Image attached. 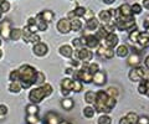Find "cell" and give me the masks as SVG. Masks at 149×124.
<instances>
[{
  "label": "cell",
  "instance_id": "obj_58",
  "mask_svg": "<svg viewBox=\"0 0 149 124\" xmlns=\"http://www.w3.org/2000/svg\"><path fill=\"white\" fill-rule=\"evenodd\" d=\"M66 72H67V73H72V68H67Z\"/></svg>",
  "mask_w": 149,
  "mask_h": 124
},
{
  "label": "cell",
  "instance_id": "obj_28",
  "mask_svg": "<svg viewBox=\"0 0 149 124\" xmlns=\"http://www.w3.org/2000/svg\"><path fill=\"white\" fill-rule=\"evenodd\" d=\"M21 37H22V30L11 29V31H10V39L11 40H20Z\"/></svg>",
  "mask_w": 149,
  "mask_h": 124
},
{
  "label": "cell",
  "instance_id": "obj_34",
  "mask_svg": "<svg viewBox=\"0 0 149 124\" xmlns=\"http://www.w3.org/2000/svg\"><path fill=\"white\" fill-rule=\"evenodd\" d=\"M86 10H87V9L82 8V6H77V8L74 9V10H73L72 12H73V15L76 16V17H82V16H85Z\"/></svg>",
  "mask_w": 149,
  "mask_h": 124
},
{
  "label": "cell",
  "instance_id": "obj_43",
  "mask_svg": "<svg viewBox=\"0 0 149 124\" xmlns=\"http://www.w3.org/2000/svg\"><path fill=\"white\" fill-rule=\"evenodd\" d=\"M88 71H90V73L93 76L97 71H100L98 65H97V63H91V65H88Z\"/></svg>",
  "mask_w": 149,
  "mask_h": 124
},
{
  "label": "cell",
  "instance_id": "obj_46",
  "mask_svg": "<svg viewBox=\"0 0 149 124\" xmlns=\"http://www.w3.org/2000/svg\"><path fill=\"white\" fill-rule=\"evenodd\" d=\"M6 114H8V107L4 104H0V118L5 117Z\"/></svg>",
  "mask_w": 149,
  "mask_h": 124
},
{
  "label": "cell",
  "instance_id": "obj_9",
  "mask_svg": "<svg viewBox=\"0 0 149 124\" xmlns=\"http://www.w3.org/2000/svg\"><path fill=\"white\" fill-rule=\"evenodd\" d=\"M85 36V46L87 48H97L100 46V40L96 35H83Z\"/></svg>",
  "mask_w": 149,
  "mask_h": 124
},
{
  "label": "cell",
  "instance_id": "obj_62",
  "mask_svg": "<svg viewBox=\"0 0 149 124\" xmlns=\"http://www.w3.org/2000/svg\"><path fill=\"white\" fill-rule=\"evenodd\" d=\"M1 1H3V0H0V3H1Z\"/></svg>",
  "mask_w": 149,
  "mask_h": 124
},
{
  "label": "cell",
  "instance_id": "obj_33",
  "mask_svg": "<svg viewBox=\"0 0 149 124\" xmlns=\"http://www.w3.org/2000/svg\"><path fill=\"white\" fill-rule=\"evenodd\" d=\"M85 99H86V102L87 103H95V100H96V93L95 92H92V91H88L87 93L85 94Z\"/></svg>",
  "mask_w": 149,
  "mask_h": 124
},
{
  "label": "cell",
  "instance_id": "obj_37",
  "mask_svg": "<svg viewBox=\"0 0 149 124\" xmlns=\"http://www.w3.org/2000/svg\"><path fill=\"white\" fill-rule=\"evenodd\" d=\"M125 118L128 119V122L130 124H137V122H138V116L136 113H133V112H129L127 116H125Z\"/></svg>",
  "mask_w": 149,
  "mask_h": 124
},
{
  "label": "cell",
  "instance_id": "obj_12",
  "mask_svg": "<svg viewBox=\"0 0 149 124\" xmlns=\"http://www.w3.org/2000/svg\"><path fill=\"white\" fill-rule=\"evenodd\" d=\"M32 50H34V53L36 56H45L49 51V47H47V45L44 42H36Z\"/></svg>",
  "mask_w": 149,
  "mask_h": 124
},
{
  "label": "cell",
  "instance_id": "obj_36",
  "mask_svg": "<svg viewBox=\"0 0 149 124\" xmlns=\"http://www.w3.org/2000/svg\"><path fill=\"white\" fill-rule=\"evenodd\" d=\"M26 113L27 114H37L39 113V108H37V105L35 103H31L26 107Z\"/></svg>",
  "mask_w": 149,
  "mask_h": 124
},
{
  "label": "cell",
  "instance_id": "obj_42",
  "mask_svg": "<svg viewBox=\"0 0 149 124\" xmlns=\"http://www.w3.org/2000/svg\"><path fill=\"white\" fill-rule=\"evenodd\" d=\"M112 123V119L108 117V116H101L98 118V124H111Z\"/></svg>",
  "mask_w": 149,
  "mask_h": 124
},
{
  "label": "cell",
  "instance_id": "obj_8",
  "mask_svg": "<svg viewBox=\"0 0 149 124\" xmlns=\"http://www.w3.org/2000/svg\"><path fill=\"white\" fill-rule=\"evenodd\" d=\"M97 48H98L97 50L98 56L103 57V58H112L114 56V50L111 48V47H107L106 45H100Z\"/></svg>",
  "mask_w": 149,
  "mask_h": 124
},
{
  "label": "cell",
  "instance_id": "obj_49",
  "mask_svg": "<svg viewBox=\"0 0 149 124\" xmlns=\"http://www.w3.org/2000/svg\"><path fill=\"white\" fill-rule=\"evenodd\" d=\"M27 27H29V30L31 31V33H36V31H39V29H37L36 24H34V25H27Z\"/></svg>",
  "mask_w": 149,
  "mask_h": 124
},
{
  "label": "cell",
  "instance_id": "obj_35",
  "mask_svg": "<svg viewBox=\"0 0 149 124\" xmlns=\"http://www.w3.org/2000/svg\"><path fill=\"white\" fill-rule=\"evenodd\" d=\"M35 83L36 85H44L45 83V75L42 72H36V77H35Z\"/></svg>",
  "mask_w": 149,
  "mask_h": 124
},
{
  "label": "cell",
  "instance_id": "obj_4",
  "mask_svg": "<svg viewBox=\"0 0 149 124\" xmlns=\"http://www.w3.org/2000/svg\"><path fill=\"white\" fill-rule=\"evenodd\" d=\"M74 80H78L81 82H85V83H90V82H92V75L90 73V71H88V66L83 65V67L81 68V70H77L76 72H74Z\"/></svg>",
  "mask_w": 149,
  "mask_h": 124
},
{
  "label": "cell",
  "instance_id": "obj_59",
  "mask_svg": "<svg viewBox=\"0 0 149 124\" xmlns=\"http://www.w3.org/2000/svg\"><path fill=\"white\" fill-rule=\"evenodd\" d=\"M60 124H71V123H68V122H60Z\"/></svg>",
  "mask_w": 149,
  "mask_h": 124
},
{
  "label": "cell",
  "instance_id": "obj_51",
  "mask_svg": "<svg viewBox=\"0 0 149 124\" xmlns=\"http://www.w3.org/2000/svg\"><path fill=\"white\" fill-rule=\"evenodd\" d=\"M143 6L149 10V0H143Z\"/></svg>",
  "mask_w": 149,
  "mask_h": 124
},
{
  "label": "cell",
  "instance_id": "obj_60",
  "mask_svg": "<svg viewBox=\"0 0 149 124\" xmlns=\"http://www.w3.org/2000/svg\"><path fill=\"white\" fill-rule=\"evenodd\" d=\"M1 56H3V52H1V50H0V58H1Z\"/></svg>",
  "mask_w": 149,
  "mask_h": 124
},
{
  "label": "cell",
  "instance_id": "obj_7",
  "mask_svg": "<svg viewBox=\"0 0 149 124\" xmlns=\"http://www.w3.org/2000/svg\"><path fill=\"white\" fill-rule=\"evenodd\" d=\"M144 68L141 66H136L133 67L129 72V80L132 82H141L143 80V76H144Z\"/></svg>",
  "mask_w": 149,
  "mask_h": 124
},
{
  "label": "cell",
  "instance_id": "obj_16",
  "mask_svg": "<svg viewBox=\"0 0 149 124\" xmlns=\"http://www.w3.org/2000/svg\"><path fill=\"white\" fill-rule=\"evenodd\" d=\"M10 22H9L8 20L3 21L1 22V26H0V34H1V36L4 39H9L10 37Z\"/></svg>",
  "mask_w": 149,
  "mask_h": 124
},
{
  "label": "cell",
  "instance_id": "obj_3",
  "mask_svg": "<svg viewBox=\"0 0 149 124\" xmlns=\"http://www.w3.org/2000/svg\"><path fill=\"white\" fill-rule=\"evenodd\" d=\"M52 93V86L47 85V83H44L39 86L37 88L32 89L30 93H29V99L31 100V103H40L45 97H49V96Z\"/></svg>",
  "mask_w": 149,
  "mask_h": 124
},
{
  "label": "cell",
  "instance_id": "obj_54",
  "mask_svg": "<svg viewBox=\"0 0 149 124\" xmlns=\"http://www.w3.org/2000/svg\"><path fill=\"white\" fill-rule=\"evenodd\" d=\"M144 63H146V67H147L148 70H149V56L146 58V61H144Z\"/></svg>",
  "mask_w": 149,
  "mask_h": 124
},
{
  "label": "cell",
  "instance_id": "obj_31",
  "mask_svg": "<svg viewBox=\"0 0 149 124\" xmlns=\"http://www.w3.org/2000/svg\"><path fill=\"white\" fill-rule=\"evenodd\" d=\"M82 88H83V86H82V82H81V81H78V80L72 81L71 91H73V92H81Z\"/></svg>",
  "mask_w": 149,
  "mask_h": 124
},
{
  "label": "cell",
  "instance_id": "obj_56",
  "mask_svg": "<svg viewBox=\"0 0 149 124\" xmlns=\"http://www.w3.org/2000/svg\"><path fill=\"white\" fill-rule=\"evenodd\" d=\"M35 24V19H34V17H30V19H29V25H34Z\"/></svg>",
  "mask_w": 149,
  "mask_h": 124
},
{
  "label": "cell",
  "instance_id": "obj_64",
  "mask_svg": "<svg viewBox=\"0 0 149 124\" xmlns=\"http://www.w3.org/2000/svg\"><path fill=\"white\" fill-rule=\"evenodd\" d=\"M36 124H39V123H36Z\"/></svg>",
  "mask_w": 149,
  "mask_h": 124
},
{
  "label": "cell",
  "instance_id": "obj_20",
  "mask_svg": "<svg viewBox=\"0 0 149 124\" xmlns=\"http://www.w3.org/2000/svg\"><path fill=\"white\" fill-rule=\"evenodd\" d=\"M60 53L62 55L63 57H72V55H73V50L71 46H68V45H62L61 47H60Z\"/></svg>",
  "mask_w": 149,
  "mask_h": 124
},
{
  "label": "cell",
  "instance_id": "obj_26",
  "mask_svg": "<svg viewBox=\"0 0 149 124\" xmlns=\"http://www.w3.org/2000/svg\"><path fill=\"white\" fill-rule=\"evenodd\" d=\"M116 52H117V55L119 57H127L128 53H129V48H128L127 45H120V46H118V48Z\"/></svg>",
  "mask_w": 149,
  "mask_h": 124
},
{
  "label": "cell",
  "instance_id": "obj_47",
  "mask_svg": "<svg viewBox=\"0 0 149 124\" xmlns=\"http://www.w3.org/2000/svg\"><path fill=\"white\" fill-rule=\"evenodd\" d=\"M72 45L74 46V47H77V48H81V47H83L82 46V42H81V39L78 37V39H73L72 40Z\"/></svg>",
  "mask_w": 149,
  "mask_h": 124
},
{
  "label": "cell",
  "instance_id": "obj_32",
  "mask_svg": "<svg viewBox=\"0 0 149 124\" xmlns=\"http://www.w3.org/2000/svg\"><path fill=\"white\" fill-rule=\"evenodd\" d=\"M61 105L66 111H70V109H72V107H73V100L71 98H65V99H62Z\"/></svg>",
  "mask_w": 149,
  "mask_h": 124
},
{
  "label": "cell",
  "instance_id": "obj_22",
  "mask_svg": "<svg viewBox=\"0 0 149 124\" xmlns=\"http://www.w3.org/2000/svg\"><path fill=\"white\" fill-rule=\"evenodd\" d=\"M71 21V31H80L82 29V21L78 17H73Z\"/></svg>",
  "mask_w": 149,
  "mask_h": 124
},
{
  "label": "cell",
  "instance_id": "obj_1",
  "mask_svg": "<svg viewBox=\"0 0 149 124\" xmlns=\"http://www.w3.org/2000/svg\"><path fill=\"white\" fill-rule=\"evenodd\" d=\"M117 100L113 97H109L108 94L103 91H100L96 93V100H95V109L102 113H108L112 111V108L116 105Z\"/></svg>",
  "mask_w": 149,
  "mask_h": 124
},
{
  "label": "cell",
  "instance_id": "obj_39",
  "mask_svg": "<svg viewBox=\"0 0 149 124\" xmlns=\"http://www.w3.org/2000/svg\"><path fill=\"white\" fill-rule=\"evenodd\" d=\"M95 108L92 107H86L85 109H83V114H85L86 118H93V116H95Z\"/></svg>",
  "mask_w": 149,
  "mask_h": 124
},
{
  "label": "cell",
  "instance_id": "obj_48",
  "mask_svg": "<svg viewBox=\"0 0 149 124\" xmlns=\"http://www.w3.org/2000/svg\"><path fill=\"white\" fill-rule=\"evenodd\" d=\"M137 124H149V119L147 117H142V118H138V122Z\"/></svg>",
  "mask_w": 149,
  "mask_h": 124
},
{
  "label": "cell",
  "instance_id": "obj_25",
  "mask_svg": "<svg viewBox=\"0 0 149 124\" xmlns=\"http://www.w3.org/2000/svg\"><path fill=\"white\" fill-rule=\"evenodd\" d=\"M100 20L103 22V24H108V22L112 20V16H111V12L109 10H103L100 12Z\"/></svg>",
  "mask_w": 149,
  "mask_h": 124
},
{
  "label": "cell",
  "instance_id": "obj_27",
  "mask_svg": "<svg viewBox=\"0 0 149 124\" xmlns=\"http://www.w3.org/2000/svg\"><path fill=\"white\" fill-rule=\"evenodd\" d=\"M139 34H141V31H138V30H137V27H136V29H133L132 31H130V34H129V41H130V42L136 45V44L138 42Z\"/></svg>",
  "mask_w": 149,
  "mask_h": 124
},
{
  "label": "cell",
  "instance_id": "obj_55",
  "mask_svg": "<svg viewBox=\"0 0 149 124\" xmlns=\"http://www.w3.org/2000/svg\"><path fill=\"white\" fill-rule=\"evenodd\" d=\"M146 94L149 97V81H147V89H146Z\"/></svg>",
  "mask_w": 149,
  "mask_h": 124
},
{
  "label": "cell",
  "instance_id": "obj_13",
  "mask_svg": "<svg viewBox=\"0 0 149 124\" xmlns=\"http://www.w3.org/2000/svg\"><path fill=\"white\" fill-rule=\"evenodd\" d=\"M106 73L103 71H97L95 75L92 76V82H95V85L97 86H102L106 83Z\"/></svg>",
  "mask_w": 149,
  "mask_h": 124
},
{
  "label": "cell",
  "instance_id": "obj_24",
  "mask_svg": "<svg viewBox=\"0 0 149 124\" xmlns=\"http://www.w3.org/2000/svg\"><path fill=\"white\" fill-rule=\"evenodd\" d=\"M9 89H10L11 93H19L22 89V86L20 83V81H11L10 86H9Z\"/></svg>",
  "mask_w": 149,
  "mask_h": 124
},
{
  "label": "cell",
  "instance_id": "obj_10",
  "mask_svg": "<svg viewBox=\"0 0 149 124\" xmlns=\"http://www.w3.org/2000/svg\"><path fill=\"white\" fill-rule=\"evenodd\" d=\"M57 30L61 34H68L71 31V21L68 19H61L57 22Z\"/></svg>",
  "mask_w": 149,
  "mask_h": 124
},
{
  "label": "cell",
  "instance_id": "obj_41",
  "mask_svg": "<svg viewBox=\"0 0 149 124\" xmlns=\"http://www.w3.org/2000/svg\"><path fill=\"white\" fill-rule=\"evenodd\" d=\"M9 9H10V4L6 0H3L1 3H0V11L1 12H8Z\"/></svg>",
  "mask_w": 149,
  "mask_h": 124
},
{
  "label": "cell",
  "instance_id": "obj_40",
  "mask_svg": "<svg viewBox=\"0 0 149 124\" xmlns=\"http://www.w3.org/2000/svg\"><path fill=\"white\" fill-rule=\"evenodd\" d=\"M106 93L108 94L109 97H113L116 99H117V97H118V91H117V88H114V87H109V88L106 91Z\"/></svg>",
  "mask_w": 149,
  "mask_h": 124
},
{
  "label": "cell",
  "instance_id": "obj_2",
  "mask_svg": "<svg viewBox=\"0 0 149 124\" xmlns=\"http://www.w3.org/2000/svg\"><path fill=\"white\" fill-rule=\"evenodd\" d=\"M19 81L22 86V88H29L35 83V77H36V70L30 65H22L19 68Z\"/></svg>",
  "mask_w": 149,
  "mask_h": 124
},
{
  "label": "cell",
  "instance_id": "obj_57",
  "mask_svg": "<svg viewBox=\"0 0 149 124\" xmlns=\"http://www.w3.org/2000/svg\"><path fill=\"white\" fill-rule=\"evenodd\" d=\"M103 1H104L106 4H112V3H114L116 0H103Z\"/></svg>",
  "mask_w": 149,
  "mask_h": 124
},
{
  "label": "cell",
  "instance_id": "obj_5",
  "mask_svg": "<svg viewBox=\"0 0 149 124\" xmlns=\"http://www.w3.org/2000/svg\"><path fill=\"white\" fill-rule=\"evenodd\" d=\"M114 26L120 31L133 30V29H136V20H134L133 17H130L128 20H122V19H119V17H117L116 22H114Z\"/></svg>",
  "mask_w": 149,
  "mask_h": 124
},
{
  "label": "cell",
  "instance_id": "obj_30",
  "mask_svg": "<svg viewBox=\"0 0 149 124\" xmlns=\"http://www.w3.org/2000/svg\"><path fill=\"white\" fill-rule=\"evenodd\" d=\"M107 35H108V33H107V30L104 29V26H100L98 29H97L96 36H97V39L98 40H104Z\"/></svg>",
  "mask_w": 149,
  "mask_h": 124
},
{
  "label": "cell",
  "instance_id": "obj_45",
  "mask_svg": "<svg viewBox=\"0 0 149 124\" xmlns=\"http://www.w3.org/2000/svg\"><path fill=\"white\" fill-rule=\"evenodd\" d=\"M19 71L15 70V71H11L10 72V76H9V78H10V81H19Z\"/></svg>",
  "mask_w": 149,
  "mask_h": 124
},
{
  "label": "cell",
  "instance_id": "obj_44",
  "mask_svg": "<svg viewBox=\"0 0 149 124\" xmlns=\"http://www.w3.org/2000/svg\"><path fill=\"white\" fill-rule=\"evenodd\" d=\"M130 8H132V12L133 14H141L142 12V5H139V4H137V3L133 4Z\"/></svg>",
  "mask_w": 149,
  "mask_h": 124
},
{
  "label": "cell",
  "instance_id": "obj_19",
  "mask_svg": "<svg viewBox=\"0 0 149 124\" xmlns=\"http://www.w3.org/2000/svg\"><path fill=\"white\" fill-rule=\"evenodd\" d=\"M86 26H87V30L90 31H95L100 27V21L96 19V17H92V19H88L86 21Z\"/></svg>",
  "mask_w": 149,
  "mask_h": 124
},
{
  "label": "cell",
  "instance_id": "obj_15",
  "mask_svg": "<svg viewBox=\"0 0 149 124\" xmlns=\"http://www.w3.org/2000/svg\"><path fill=\"white\" fill-rule=\"evenodd\" d=\"M60 122H61V118L54 112H50L45 116V124H60Z\"/></svg>",
  "mask_w": 149,
  "mask_h": 124
},
{
  "label": "cell",
  "instance_id": "obj_61",
  "mask_svg": "<svg viewBox=\"0 0 149 124\" xmlns=\"http://www.w3.org/2000/svg\"><path fill=\"white\" fill-rule=\"evenodd\" d=\"M0 45H1V40H0Z\"/></svg>",
  "mask_w": 149,
  "mask_h": 124
},
{
  "label": "cell",
  "instance_id": "obj_50",
  "mask_svg": "<svg viewBox=\"0 0 149 124\" xmlns=\"http://www.w3.org/2000/svg\"><path fill=\"white\" fill-rule=\"evenodd\" d=\"M119 124H130L129 122H128V119L127 118H125V117H123L122 119H120V121H119Z\"/></svg>",
  "mask_w": 149,
  "mask_h": 124
},
{
  "label": "cell",
  "instance_id": "obj_6",
  "mask_svg": "<svg viewBox=\"0 0 149 124\" xmlns=\"http://www.w3.org/2000/svg\"><path fill=\"white\" fill-rule=\"evenodd\" d=\"M74 56H76L78 60H81L83 62H88L91 61L92 57H93V53L91 50H88L87 47H81V48H77V51L74 52Z\"/></svg>",
  "mask_w": 149,
  "mask_h": 124
},
{
  "label": "cell",
  "instance_id": "obj_14",
  "mask_svg": "<svg viewBox=\"0 0 149 124\" xmlns=\"http://www.w3.org/2000/svg\"><path fill=\"white\" fill-rule=\"evenodd\" d=\"M118 14H119L118 17H130V16L133 15L132 8H130V5H128V4H123V5L119 6Z\"/></svg>",
  "mask_w": 149,
  "mask_h": 124
},
{
  "label": "cell",
  "instance_id": "obj_29",
  "mask_svg": "<svg viewBox=\"0 0 149 124\" xmlns=\"http://www.w3.org/2000/svg\"><path fill=\"white\" fill-rule=\"evenodd\" d=\"M41 16H42V19L46 21V22H51L54 20V12L51 10H45L42 12H40Z\"/></svg>",
  "mask_w": 149,
  "mask_h": 124
},
{
  "label": "cell",
  "instance_id": "obj_17",
  "mask_svg": "<svg viewBox=\"0 0 149 124\" xmlns=\"http://www.w3.org/2000/svg\"><path fill=\"white\" fill-rule=\"evenodd\" d=\"M35 24L37 26V29H39L40 31H45L46 29H47V22H46L42 16H41V14H37L36 17H35Z\"/></svg>",
  "mask_w": 149,
  "mask_h": 124
},
{
  "label": "cell",
  "instance_id": "obj_52",
  "mask_svg": "<svg viewBox=\"0 0 149 124\" xmlns=\"http://www.w3.org/2000/svg\"><path fill=\"white\" fill-rule=\"evenodd\" d=\"M143 78H144V80H148V81H149V70L144 71V76H143Z\"/></svg>",
  "mask_w": 149,
  "mask_h": 124
},
{
  "label": "cell",
  "instance_id": "obj_21",
  "mask_svg": "<svg viewBox=\"0 0 149 124\" xmlns=\"http://www.w3.org/2000/svg\"><path fill=\"white\" fill-rule=\"evenodd\" d=\"M137 44H139L142 47H147V46L149 45V35L147 33H141V34H139Z\"/></svg>",
  "mask_w": 149,
  "mask_h": 124
},
{
  "label": "cell",
  "instance_id": "obj_18",
  "mask_svg": "<svg viewBox=\"0 0 149 124\" xmlns=\"http://www.w3.org/2000/svg\"><path fill=\"white\" fill-rule=\"evenodd\" d=\"M71 85H72V80L71 78H65L61 83V88H62V94L67 96L71 92Z\"/></svg>",
  "mask_w": 149,
  "mask_h": 124
},
{
  "label": "cell",
  "instance_id": "obj_63",
  "mask_svg": "<svg viewBox=\"0 0 149 124\" xmlns=\"http://www.w3.org/2000/svg\"><path fill=\"white\" fill-rule=\"evenodd\" d=\"M0 26H1V24H0Z\"/></svg>",
  "mask_w": 149,
  "mask_h": 124
},
{
  "label": "cell",
  "instance_id": "obj_38",
  "mask_svg": "<svg viewBox=\"0 0 149 124\" xmlns=\"http://www.w3.org/2000/svg\"><path fill=\"white\" fill-rule=\"evenodd\" d=\"M26 122L27 124H36L39 123V117H37V114H27Z\"/></svg>",
  "mask_w": 149,
  "mask_h": 124
},
{
  "label": "cell",
  "instance_id": "obj_53",
  "mask_svg": "<svg viewBox=\"0 0 149 124\" xmlns=\"http://www.w3.org/2000/svg\"><path fill=\"white\" fill-rule=\"evenodd\" d=\"M144 27H146V29H148V27H149V16L147 17L146 20H144Z\"/></svg>",
  "mask_w": 149,
  "mask_h": 124
},
{
  "label": "cell",
  "instance_id": "obj_11",
  "mask_svg": "<svg viewBox=\"0 0 149 124\" xmlns=\"http://www.w3.org/2000/svg\"><path fill=\"white\" fill-rule=\"evenodd\" d=\"M104 44H106L107 47L114 48L116 46L118 45V36L116 35L114 33H109L108 35L106 36V39H104Z\"/></svg>",
  "mask_w": 149,
  "mask_h": 124
},
{
  "label": "cell",
  "instance_id": "obj_23",
  "mask_svg": "<svg viewBox=\"0 0 149 124\" xmlns=\"http://www.w3.org/2000/svg\"><path fill=\"white\" fill-rule=\"evenodd\" d=\"M139 63H141V57H139L138 53H132V55H130V56L128 57V65L136 67V66L139 65Z\"/></svg>",
  "mask_w": 149,
  "mask_h": 124
}]
</instances>
